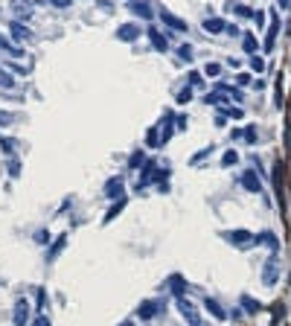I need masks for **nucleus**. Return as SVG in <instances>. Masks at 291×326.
<instances>
[{"mask_svg": "<svg viewBox=\"0 0 291 326\" xmlns=\"http://www.w3.org/2000/svg\"><path fill=\"white\" fill-rule=\"evenodd\" d=\"M158 146H163V143H169V137H172V131H175V114L172 111H166L161 120V126H158Z\"/></svg>", "mask_w": 291, "mask_h": 326, "instance_id": "nucleus-1", "label": "nucleus"}, {"mask_svg": "<svg viewBox=\"0 0 291 326\" xmlns=\"http://www.w3.org/2000/svg\"><path fill=\"white\" fill-rule=\"evenodd\" d=\"M27 321H30V300L27 297H18L15 300V309H12V324L27 326Z\"/></svg>", "mask_w": 291, "mask_h": 326, "instance_id": "nucleus-2", "label": "nucleus"}, {"mask_svg": "<svg viewBox=\"0 0 291 326\" xmlns=\"http://www.w3.org/2000/svg\"><path fill=\"white\" fill-rule=\"evenodd\" d=\"M225 239L227 242H236V245H251V242H257V236H251L248 230H227Z\"/></svg>", "mask_w": 291, "mask_h": 326, "instance_id": "nucleus-3", "label": "nucleus"}, {"mask_svg": "<svg viewBox=\"0 0 291 326\" xmlns=\"http://www.w3.org/2000/svg\"><path fill=\"white\" fill-rule=\"evenodd\" d=\"M163 309V303H158V300H149V303H143L140 309H137V315H140V321H152L158 312Z\"/></svg>", "mask_w": 291, "mask_h": 326, "instance_id": "nucleus-4", "label": "nucleus"}, {"mask_svg": "<svg viewBox=\"0 0 291 326\" xmlns=\"http://www.w3.org/2000/svg\"><path fill=\"white\" fill-rule=\"evenodd\" d=\"M178 309H181V315L190 321L193 326H198V309H195L190 300H184V297H178Z\"/></svg>", "mask_w": 291, "mask_h": 326, "instance_id": "nucleus-5", "label": "nucleus"}, {"mask_svg": "<svg viewBox=\"0 0 291 326\" xmlns=\"http://www.w3.org/2000/svg\"><path fill=\"white\" fill-rule=\"evenodd\" d=\"M277 274H280V262L271 257V260L265 262V271H262V280H265V286H274V283H277Z\"/></svg>", "mask_w": 291, "mask_h": 326, "instance_id": "nucleus-6", "label": "nucleus"}, {"mask_svg": "<svg viewBox=\"0 0 291 326\" xmlns=\"http://www.w3.org/2000/svg\"><path fill=\"white\" fill-rule=\"evenodd\" d=\"M117 38H120V41H134V38H140V24H123V27L117 30Z\"/></svg>", "mask_w": 291, "mask_h": 326, "instance_id": "nucleus-7", "label": "nucleus"}, {"mask_svg": "<svg viewBox=\"0 0 291 326\" xmlns=\"http://www.w3.org/2000/svg\"><path fill=\"white\" fill-rule=\"evenodd\" d=\"M161 21H163V24H169L172 30H187V21H184V18H178V15H172L169 9H161Z\"/></svg>", "mask_w": 291, "mask_h": 326, "instance_id": "nucleus-8", "label": "nucleus"}, {"mask_svg": "<svg viewBox=\"0 0 291 326\" xmlns=\"http://www.w3.org/2000/svg\"><path fill=\"white\" fill-rule=\"evenodd\" d=\"M242 184H245V190H251V193H259V190H262V181H259V175L254 169H248V172L242 175Z\"/></svg>", "mask_w": 291, "mask_h": 326, "instance_id": "nucleus-9", "label": "nucleus"}, {"mask_svg": "<svg viewBox=\"0 0 291 326\" xmlns=\"http://www.w3.org/2000/svg\"><path fill=\"white\" fill-rule=\"evenodd\" d=\"M149 38H152V44H155V50H158V53H166V50H169V41H166V38H163L155 27H149Z\"/></svg>", "mask_w": 291, "mask_h": 326, "instance_id": "nucleus-10", "label": "nucleus"}, {"mask_svg": "<svg viewBox=\"0 0 291 326\" xmlns=\"http://www.w3.org/2000/svg\"><path fill=\"white\" fill-rule=\"evenodd\" d=\"M105 196L108 198H123V178H111L108 187H105Z\"/></svg>", "mask_w": 291, "mask_h": 326, "instance_id": "nucleus-11", "label": "nucleus"}, {"mask_svg": "<svg viewBox=\"0 0 291 326\" xmlns=\"http://www.w3.org/2000/svg\"><path fill=\"white\" fill-rule=\"evenodd\" d=\"M9 30H12V35H15V41H30V38H32V33H30L27 27H21L18 21H12V24H9Z\"/></svg>", "mask_w": 291, "mask_h": 326, "instance_id": "nucleus-12", "label": "nucleus"}, {"mask_svg": "<svg viewBox=\"0 0 291 326\" xmlns=\"http://www.w3.org/2000/svg\"><path fill=\"white\" fill-rule=\"evenodd\" d=\"M204 306H207V312H210V315H213L216 321H225V315H227V312L222 309V306H219V303H216V300H207Z\"/></svg>", "mask_w": 291, "mask_h": 326, "instance_id": "nucleus-13", "label": "nucleus"}, {"mask_svg": "<svg viewBox=\"0 0 291 326\" xmlns=\"http://www.w3.org/2000/svg\"><path fill=\"white\" fill-rule=\"evenodd\" d=\"M277 30H280V18L274 15V24L268 30V38H265V50H274V38H277Z\"/></svg>", "mask_w": 291, "mask_h": 326, "instance_id": "nucleus-14", "label": "nucleus"}, {"mask_svg": "<svg viewBox=\"0 0 291 326\" xmlns=\"http://www.w3.org/2000/svg\"><path fill=\"white\" fill-rule=\"evenodd\" d=\"M204 30H207V33H222V30H227V27H225V21H222V18H207Z\"/></svg>", "mask_w": 291, "mask_h": 326, "instance_id": "nucleus-15", "label": "nucleus"}, {"mask_svg": "<svg viewBox=\"0 0 291 326\" xmlns=\"http://www.w3.org/2000/svg\"><path fill=\"white\" fill-rule=\"evenodd\" d=\"M65 242H67V236H62V239H56V245H53V248L47 251V262H53L56 257H59V251L65 248Z\"/></svg>", "mask_w": 291, "mask_h": 326, "instance_id": "nucleus-16", "label": "nucleus"}, {"mask_svg": "<svg viewBox=\"0 0 291 326\" xmlns=\"http://www.w3.org/2000/svg\"><path fill=\"white\" fill-rule=\"evenodd\" d=\"M0 50H6V53H12V56H21V47H15L9 38H3L0 35Z\"/></svg>", "mask_w": 291, "mask_h": 326, "instance_id": "nucleus-17", "label": "nucleus"}, {"mask_svg": "<svg viewBox=\"0 0 291 326\" xmlns=\"http://www.w3.org/2000/svg\"><path fill=\"white\" fill-rule=\"evenodd\" d=\"M129 6H131V12H137L140 18H146V21H149V15H152V12H149V6H146V3H134V0H131Z\"/></svg>", "mask_w": 291, "mask_h": 326, "instance_id": "nucleus-18", "label": "nucleus"}, {"mask_svg": "<svg viewBox=\"0 0 291 326\" xmlns=\"http://www.w3.org/2000/svg\"><path fill=\"white\" fill-rule=\"evenodd\" d=\"M242 44H245V53H251V56L257 53V38H254L251 33H248L245 38H242Z\"/></svg>", "mask_w": 291, "mask_h": 326, "instance_id": "nucleus-19", "label": "nucleus"}, {"mask_svg": "<svg viewBox=\"0 0 291 326\" xmlns=\"http://www.w3.org/2000/svg\"><path fill=\"white\" fill-rule=\"evenodd\" d=\"M219 117H225V120H239V117H242V111H239V108H222V111H219Z\"/></svg>", "mask_w": 291, "mask_h": 326, "instance_id": "nucleus-20", "label": "nucleus"}, {"mask_svg": "<svg viewBox=\"0 0 291 326\" xmlns=\"http://www.w3.org/2000/svg\"><path fill=\"white\" fill-rule=\"evenodd\" d=\"M204 73H207V76H213V79H216V76H219V73H222V65H219V62H210V65L204 67Z\"/></svg>", "mask_w": 291, "mask_h": 326, "instance_id": "nucleus-21", "label": "nucleus"}, {"mask_svg": "<svg viewBox=\"0 0 291 326\" xmlns=\"http://www.w3.org/2000/svg\"><path fill=\"white\" fill-rule=\"evenodd\" d=\"M143 161H146V155H143V152H134V155H131V163H129V166H131V169H137V166H146Z\"/></svg>", "mask_w": 291, "mask_h": 326, "instance_id": "nucleus-22", "label": "nucleus"}, {"mask_svg": "<svg viewBox=\"0 0 291 326\" xmlns=\"http://www.w3.org/2000/svg\"><path fill=\"white\" fill-rule=\"evenodd\" d=\"M123 204H126V201H123V198H120V201H117V204H114V207H111V213H108V216H105V222H111V219H114V216H117V213H120V210H123Z\"/></svg>", "mask_w": 291, "mask_h": 326, "instance_id": "nucleus-23", "label": "nucleus"}, {"mask_svg": "<svg viewBox=\"0 0 291 326\" xmlns=\"http://www.w3.org/2000/svg\"><path fill=\"white\" fill-rule=\"evenodd\" d=\"M236 161H239V155H236V152H225V158H222V163H225V166H233Z\"/></svg>", "mask_w": 291, "mask_h": 326, "instance_id": "nucleus-24", "label": "nucleus"}, {"mask_svg": "<svg viewBox=\"0 0 291 326\" xmlns=\"http://www.w3.org/2000/svg\"><path fill=\"white\" fill-rule=\"evenodd\" d=\"M242 137H245V143H257V129H254V126H251V129H245Z\"/></svg>", "mask_w": 291, "mask_h": 326, "instance_id": "nucleus-25", "label": "nucleus"}, {"mask_svg": "<svg viewBox=\"0 0 291 326\" xmlns=\"http://www.w3.org/2000/svg\"><path fill=\"white\" fill-rule=\"evenodd\" d=\"M181 59H187V62H193V50H190V44H181Z\"/></svg>", "mask_w": 291, "mask_h": 326, "instance_id": "nucleus-26", "label": "nucleus"}, {"mask_svg": "<svg viewBox=\"0 0 291 326\" xmlns=\"http://www.w3.org/2000/svg\"><path fill=\"white\" fill-rule=\"evenodd\" d=\"M242 303H245V309H248V312H257V309H259V303H254L251 297H242Z\"/></svg>", "mask_w": 291, "mask_h": 326, "instance_id": "nucleus-27", "label": "nucleus"}, {"mask_svg": "<svg viewBox=\"0 0 291 326\" xmlns=\"http://www.w3.org/2000/svg\"><path fill=\"white\" fill-rule=\"evenodd\" d=\"M190 99H193V91H190V88H184V91L178 94V102H190Z\"/></svg>", "mask_w": 291, "mask_h": 326, "instance_id": "nucleus-28", "label": "nucleus"}, {"mask_svg": "<svg viewBox=\"0 0 291 326\" xmlns=\"http://www.w3.org/2000/svg\"><path fill=\"white\" fill-rule=\"evenodd\" d=\"M0 85H3V88H12V76L3 73V70H0Z\"/></svg>", "mask_w": 291, "mask_h": 326, "instance_id": "nucleus-29", "label": "nucleus"}, {"mask_svg": "<svg viewBox=\"0 0 291 326\" xmlns=\"http://www.w3.org/2000/svg\"><path fill=\"white\" fill-rule=\"evenodd\" d=\"M251 67H254V70H265V62H262V59H257V56H254V59H251Z\"/></svg>", "mask_w": 291, "mask_h": 326, "instance_id": "nucleus-30", "label": "nucleus"}, {"mask_svg": "<svg viewBox=\"0 0 291 326\" xmlns=\"http://www.w3.org/2000/svg\"><path fill=\"white\" fill-rule=\"evenodd\" d=\"M35 326H50V318H47V315H38V318H35Z\"/></svg>", "mask_w": 291, "mask_h": 326, "instance_id": "nucleus-31", "label": "nucleus"}, {"mask_svg": "<svg viewBox=\"0 0 291 326\" xmlns=\"http://www.w3.org/2000/svg\"><path fill=\"white\" fill-rule=\"evenodd\" d=\"M12 123V114H6V111H0V126H9Z\"/></svg>", "mask_w": 291, "mask_h": 326, "instance_id": "nucleus-32", "label": "nucleus"}, {"mask_svg": "<svg viewBox=\"0 0 291 326\" xmlns=\"http://www.w3.org/2000/svg\"><path fill=\"white\" fill-rule=\"evenodd\" d=\"M50 3H53V6H59V9H65V6H70V3H73V0H50Z\"/></svg>", "mask_w": 291, "mask_h": 326, "instance_id": "nucleus-33", "label": "nucleus"}, {"mask_svg": "<svg viewBox=\"0 0 291 326\" xmlns=\"http://www.w3.org/2000/svg\"><path fill=\"white\" fill-rule=\"evenodd\" d=\"M289 3H291V0H280V6H283V9H289Z\"/></svg>", "mask_w": 291, "mask_h": 326, "instance_id": "nucleus-34", "label": "nucleus"}, {"mask_svg": "<svg viewBox=\"0 0 291 326\" xmlns=\"http://www.w3.org/2000/svg\"><path fill=\"white\" fill-rule=\"evenodd\" d=\"M120 326H131V321H123V324H120Z\"/></svg>", "mask_w": 291, "mask_h": 326, "instance_id": "nucleus-35", "label": "nucleus"}]
</instances>
